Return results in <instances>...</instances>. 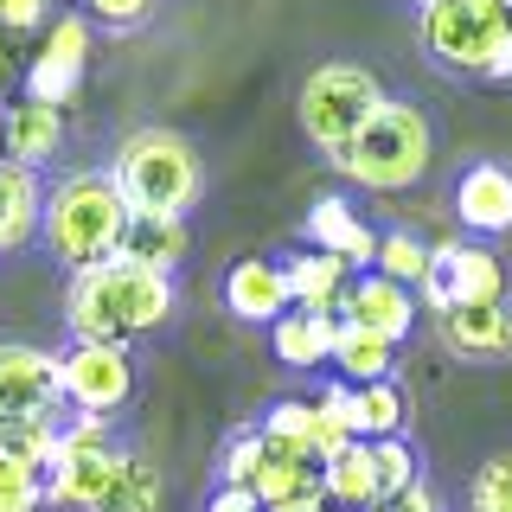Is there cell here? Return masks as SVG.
Masks as SVG:
<instances>
[{"label":"cell","mask_w":512,"mask_h":512,"mask_svg":"<svg viewBox=\"0 0 512 512\" xmlns=\"http://www.w3.org/2000/svg\"><path fill=\"white\" fill-rule=\"evenodd\" d=\"M58 352L7 340L0 346V423L13 416H58Z\"/></svg>","instance_id":"obj_11"},{"label":"cell","mask_w":512,"mask_h":512,"mask_svg":"<svg viewBox=\"0 0 512 512\" xmlns=\"http://www.w3.org/2000/svg\"><path fill=\"white\" fill-rule=\"evenodd\" d=\"M20 84H26V96H32V103H52V109H64V103H71V96H77V84H84V71H64V64L26 58Z\"/></svg>","instance_id":"obj_31"},{"label":"cell","mask_w":512,"mask_h":512,"mask_svg":"<svg viewBox=\"0 0 512 512\" xmlns=\"http://www.w3.org/2000/svg\"><path fill=\"white\" fill-rule=\"evenodd\" d=\"M58 148H64V109L32 103V96H20V103L0 109V160L39 173L45 160H58Z\"/></svg>","instance_id":"obj_15"},{"label":"cell","mask_w":512,"mask_h":512,"mask_svg":"<svg viewBox=\"0 0 512 512\" xmlns=\"http://www.w3.org/2000/svg\"><path fill=\"white\" fill-rule=\"evenodd\" d=\"M384 103V84L372 77V64H352V58H333V64H314L308 84H301L295 109H301V135L314 141L320 154H340L352 135H359V122L372 116Z\"/></svg>","instance_id":"obj_6"},{"label":"cell","mask_w":512,"mask_h":512,"mask_svg":"<svg viewBox=\"0 0 512 512\" xmlns=\"http://www.w3.org/2000/svg\"><path fill=\"white\" fill-rule=\"evenodd\" d=\"M320 493L327 506H346V512H372L378 506V468H372V442H346L320 461Z\"/></svg>","instance_id":"obj_20"},{"label":"cell","mask_w":512,"mask_h":512,"mask_svg":"<svg viewBox=\"0 0 512 512\" xmlns=\"http://www.w3.org/2000/svg\"><path fill=\"white\" fill-rule=\"evenodd\" d=\"M205 512H263V506H256V493H250V487H218Z\"/></svg>","instance_id":"obj_38"},{"label":"cell","mask_w":512,"mask_h":512,"mask_svg":"<svg viewBox=\"0 0 512 512\" xmlns=\"http://www.w3.org/2000/svg\"><path fill=\"white\" fill-rule=\"evenodd\" d=\"M327 512H346V506H327Z\"/></svg>","instance_id":"obj_39"},{"label":"cell","mask_w":512,"mask_h":512,"mask_svg":"<svg viewBox=\"0 0 512 512\" xmlns=\"http://www.w3.org/2000/svg\"><path fill=\"white\" fill-rule=\"evenodd\" d=\"M96 512H160V468L141 455H122V468L109 480V493L96 500Z\"/></svg>","instance_id":"obj_26"},{"label":"cell","mask_w":512,"mask_h":512,"mask_svg":"<svg viewBox=\"0 0 512 512\" xmlns=\"http://www.w3.org/2000/svg\"><path fill=\"white\" fill-rule=\"evenodd\" d=\"M103 173L116 180L128 212H160V218H186L205 192L199 148L186 135H173V128H135V135H122Z\"/></svg>","instance_id":"obj_4"},{"label":"cell","mask_w":512,"mask_h":512,"mask_svg":"<svg viewBox=\"0 0 512 512\" xmlns=\"http://www.w3.org/2000/svg\"><path fill=\"white\" fill-rule=\"evenodd\" d=\"M122 224H128V205H122V192H116V180H109L103 167L64 173V180L45 192V205H39V237H45V250H52L71 276L116 256Z\"/></svg>","instance_id":"obj_2"},{"label":"cell","mask_w":512,"mask_h":512,"mask_svg":"<svg viewBox=\"0 0 512 512\" xmlns=\"http://www.w3.org/2000/svg\"><path fill=\"white\" fill-rule=\"evenodd\" d=\"M333 167L365 192H404L436 167V128H429V116L410 96H384L359 122V135L333 154Z\"/></svg>","instance_id":"obj_3"},{"label":"cell","mask_w":512,"mask_h":512,"mask_svg":"<svg viewBox=\"0 0 512 512\" xmlns=\"http://www.w3.org/2000/svg\"><path fill=\"white\" fill-rule=\"evenodd\" d=\"M186 244H192V237H186V218L128 212L116 256H128V263H141V269H160V276H173V269L186 263Z\"/></svg>","instance_id":"obj_19"},{"label":"cell","mask_w":512,"mask_h":512,"mask_svg":"<svg viewBox=\"0 0 512 512\" xmlns=\"http://www.w3.org/2000/svg\"><path fill=\"white\" fill-rule=\"evenodd\" d=\"M256 468H263V436L256 429H244V436H231V448H224V487H250Z\"/></svg>","instance_id":"obj_33"},{"label":"cell","mask_w":512,"mask_h":512,"mask_svg":"<svg viewBox=\"0 0 512 512\" xmlns=\"http://www.w3.org/2000/svg\"><path fill=\"white\" fill-rule=\"evenodd\" d=\"M84 7V20L90 26H109V32H128V26H141L154 13V0H77Z\"/></svg>","instance_id":"obj_34"},{"label":"cell","mask_w":512,"mask_h":512,"mask_svg":"<svg viewBox=\"0 0 512 512\" xmlns=\"http://www.w3.org/2000/svg\"><path fill=\"white\" fill-rule=\"evenodd\" d=\"M308 250L340 256L346 269H372L378 231L359 218V205H352L346 192H327V199H314V205H308Z\"/></svg>","instance_id":"obj_16"},{"label":"cell","mask_w":512,"mask_h":512,"mask_svg":"<svg viewBox=\"0 0 512 512\" xmlns=\"http://www.w3.org/2000/svg\"><path fill=\"white\" fill-rule=\"evenodd\" d=\"M506 13H512V0H506Z\"/></svg>","instance_id":"obj_41"},{"label":"cell","mask_w":512,"mask_h":512,"mask_svg":"<svg viewBox=\"0 0 512 512\" xmlns=\"http://www.w3.org/2000/svg\"><path fill=\"white\" fill-rule=\"evenodd\" d=\"M442 346L468 365H500L512 359V301H474V308H442L436 314Z\"/></svg>","instance_id":"obj_12"},{"label":"cell","mask_w":512,"mask_h":512,"mask_svg":"<svg viewBox=\"0 0 512 512\" xmlns=\"http://www.w3.org/2000/svg\"><path fill=\"white\" fill-rule=\"evenodd\" d=\"M333 327H340L333 314L288 308L282 320H269V352H276V365H288V372H320L333 359Z\"/></svg>","instance_id":"obj_18"},{"label":"cell","mask_w":512,"mask_h":512,"mask_svg":"<svg viewBox=\"0 0 512 512\" xmlns=\"http://www.w3.org/2000/svg\"><path fill=\"white\" fill-rule=\"evenodd\" d=\"M256 506L263 512H327V493H320V461L308 455H282V448L263 442V468L250 480Z\"/></svg>","instance_id":"obj_14"},{"label":"cell","mask_w":512,"mask_h":512,"mask_svg":"<svg viewBox=\"0 0 512 512\" xmlns=\"http://www.w3.org/2000/svg\"><path fill=\"white\" fill-rule=\"evenodd\" d=\"M372 269L404 288H423L429 276V244L410 231V224H397V231H378V250H372Z\"/></svg>","instance_id":"obj_27"},{"label":"cell","mask_w":512,"mask_h":512,"mask_svg":"<svg viewBox=\"0 0 512 512\" xmlns=\"http://www.w3.org/2000/svg\"><path fill=\"white\" fill-rule=\"evenodd\" d=\"M39 32H45V39H39V52H32V58H45V64H64V71H84V64H90L96 26L84 20V13H52V20H45Z\"/></svg>","instance_id":"obj_28"},{"label":"cell","mask_w":512,"mask_h":512,"mask_svg":"<svg viewBox=\"0 0 512 512\" xmlns=\"http://www.w3.org/2000/svg\"><path fill=\"white\" fill-rule=\"evenodd\" d=\"M58 0H0V26L7 32H39L45 20H52Z\"/></svg>","instance_id":"obj_35"},{"label":"cell","mask_w":512,"mask_h":512,"mask_svg":"<svg viewBox=\"0 0 512 512\" xmlns=\"http://www.w3.org/2000/svg\"><path fill=\"white\" fill-rule=\"evenodd\" d=\"M416 314H423L416 288L378 276V269H352L346 288H340V308H333V320L365 327V333H378V340H391V346H404L416 333Z\"/></svg>","instance_id":"obj_10"},{"label":"cell","mask_w":512,"mask_h":512,"mask_svg":"<svg viewBox=\"0 0 512 512\" xmlns=\"http://www.w3.org/2000/svg\"><path fill=\"white\" fill-rule=\"evenodd\" d=\"M39 205H45L39 173L0 160V256L32 244V231H39Z\"/></svg>","instance_id":"obj_22"},{"label":"cell","mask_w":512,"mask_h":512,"mask_svg":"<svg viewBox=\"0 0 512 512\" xmlns=\"http://www.w3.org/2000/svg\"><path fill=\"white\" fill-rule=\"evenodd\" d=\"M39 506H45V474L0 455V512H39Z\"/></svg>","instance_id":"obj_32"},{"label":"cell","mask_w":512,"mask_h":512,"mask_svg":"<svg viewBox=\"0 0 512 512\" xmlns=\"http://www.w3.org/2000/svg\"><path fill=\"white\" fill-rule=\"evenodd\" d=\"M0 109H7V103H0Z\"/></svg>","instance_id":"obj_42"},{"label":"cell","mask_w":512,"mask_h":512,"mask_svg":"<svg viewBox=\"0 0 512 512\" xmlns=\"http://www.w3.org/2000/svg\"><path fill=\"white\" fill-rule=\"evenodd\" d=\"M327 365L340 372V384H372V378H391L397 372V346L340 320V327H333V359Z\"/></svg>","instance_id":"obj_24"},{"label":"cell","mask_w":512,"mask_h":512,"mask_svg":"<svg viewBox=\"0 0 512 512\" xmlns=\"http://www.w3.org/2000/svg\"><path fill=\"white\" fill-rule=\"evenodd\" d=\"M352 436L359 442H378V436H404L410 423V404L397 391V378H372V384H352V410H346Z\"/></svg>","instance_id":"obj_23"},{"label":"cell","mask_w":512,"mask_h":512,"mask_svg":"<svg viewBox=\"0 0 512 512\" xmlns=\"http://www.w3.org/2000/svg\"><path fill=\"white\" fill-rule=\"evenodd\" d=\"M423 52L455 77L512 84V13L506 0H429L416 13Z\"/></svg>","instance_id":"obj_5"},{"label":"cell","mask_w":512,"mask_h":512,"mask_svg":"<svg viewBox=\"0 0 512 512\" xmlns=\"http://www.w3.org/2000/svg\"><path fill=\"white\" fill-rule=\"evenodd\" d=\"M429 314L442 308H474V301H506V263L480 237H442L429 244V276L416 288Z\"/></svg>","instance_id":"obj_8"},{"label":"cell","mask_w":512,"mask_h":512,"mask_svg":"<svg viewBox=\"0 0 512 512\" xmlns=\"http://www.w3.org/2000/svg\"><path fill=\"white\" fill-rule=\"evenodd\" d=\"M455 218L468 237H506L512 231V167L474 160L455 180Z\"/></svg>","instance_id":"obj_13"},{"label":"cell","mask_w":512,"mask_h":512,"mask_svg":"<svg viewBox=\"0 0 512 512\" xmlns=\"http://www.w3.org/2000/svg\"><path fill=\"white\" fill-rule=\"evenodd\" d=\"M173 301H180L173 276L141 269V263H128V256H109V263L71 276V288H64V327H71V340L128 346V340H141V333L167 327Z\"/></svg>","instance_id":"obj_1"},{"label":"cell","mask_w":512,"mask_h":512,"mask_svg":"<svg viewBox=\"0 0 512 512\" xmlns=\"http://www.w3.org/2000/svg\"><path fill=\"white\" fill-rule=\"evenodd\" d=\"M58 397L77 416H116L135 397V359L109 340H71L58 352Z\"/></svg>","instance_id":"obj_9"},{"label":"cell","mask_w":512,"mask_h":512,"mask_svg":"<svg viewBox=\"0 0 512 512\" xmlns=\"http://www.w3.org/2000/svg\"><path fill=\"white\" fill-rule=\"evenodd\" d=\"M20 71H26V32H7V26H0V90H7Z\"/></svg>","instance_id":"obj_37"},{"label":"cell","mask_w":512,"mask_h":512,"mask_svg":"<svg viewBox=\"0 0 512 512\" xmlns=\"http://www.w3.org/2000/svg\"><path fill=\"white\" fill-rule=\"evenodd\" d=\"M372 512H442V500H436V487H429V480H410L404 493H391V500H378Z\"/></svg>","instance_id":"obj_36"},{"label":"cell","mask_w":512,"mask_h":512,"mask_svg":"<svg viewBox=\"0 0 512 512\" xmlns=\"http://www.w3.org/2000/svg\"><path fill=\"white\" fill-rule=\"evenodd\" d=\"M468 512H512V448L480 461V474L468 480Z\"/></svg>","instance_id":"obj_29"},{"label":"cell","mask_w":512,"mask_h":512,"mask_svg":"<svg viewBox=\"0 0 512 512\" xmlns=\"http://www.w3.org/2000/svg\"><path fill=\"white\" fill-rule=\"evenodd\" d=\"M128 448H116L109 436V416H71L58 423V455L45 468V506L64 512H96V500L109 493Z\"/></svg>","instance_id":"obj_7"},{"label":"cell","mask_w":512,"mask_h":512,"mask_svg":"<svg viewBox=\"0 0 512 512\" xmlns=\"http://www.w3.org/2000/svg\"><path fill=\"white\" fill-rule=\"evenodd\" d=\"M282 276H288V301H295V308L333 314L352 269L340 263V256H327V250H295V256H282Z\"/></svg>","instance_id":"obj_21"},{"label":"cell","mask_w":512,"mask_h":512,"mask_svg":"<svg viewBox=\"0 0 512 512\" xmlns=\"http://www.w3.org/2000/svg\"><path fill=\"white\" fill-rule=\"evenodd\" d=\"M416 7H429V0H416Z\"/></svg>","instance_id":"obj_40"},{"label":"cell","mask_w":512,"mask_h":512,"mask_svg":"<svg viewBox=\"0 0 512 512\" xmlns=\"http://www.w3.org/2000/svg\"><path fill=\"white\" fill-rule=\"evenodd\" d=\"M372 468H378V500H391V493H404L410 480H423V468H416V448L404 436H378L372 442Z\"/></svg>","instance_id":"obj_30"},{"label":"cell","mask_w":512,"mask_h":512,"mask_svg":"<svg viewBox=\"0 0 512 512\" xmlns=\"http://www.w3.org/2000/svg\"><path fill=\"white\" fill-rule=\"evenodd\" d=\"M224 308L231 320H250V327H269V320H282L295 301H288V276L282 263H269V256H244V263L224 269Z\"/></svg>","instance_id":"obj_17"},{"label":"cell","mask_w":512,"mask_h":512,"mask_svg":"<svg viewBox=\"0 0 512 512\" xmlns=\"http://www.w3.org/2000/svg\"><path fill=\"white\" fill-rule=\"evenodd\" d=\"M0 455L45 474L58 455V416H13V423H0Z\"/></svg>","instance_id":"obj_25"}]
</instances>
